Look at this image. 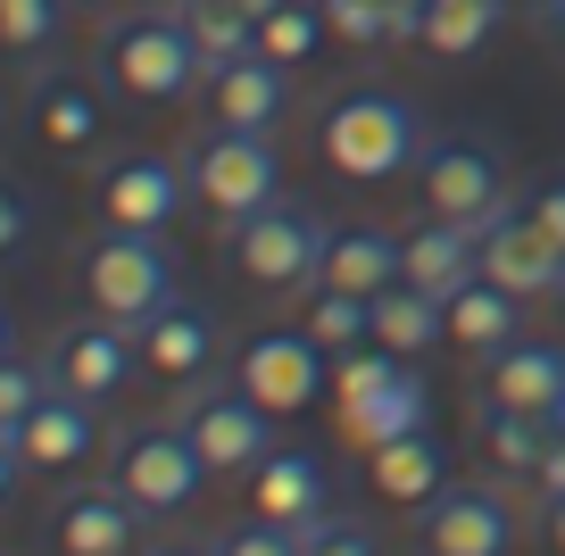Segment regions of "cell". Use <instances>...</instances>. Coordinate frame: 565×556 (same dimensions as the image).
<instances>
[{
	"instance_id": "cell-1",
	"label": "cell",
	"mask_w": 565,
	"mask_h": 556,
	"mask_svg": "<svg viewBox=\"0 0 565 556\" xmlns=\"http://www.w3.org/2000/svg\"><path fill=\"white\" fill-rule=\"evenodd\" d=\"M424 141H433V133H424L416 100L391 92V84H350L317 117V158L341 174V183H391V174H416Z\"/></svg>"
},
{
	"instance_id": "cell-2",
	"label": "cell",
	"mask_w": 565,
	"mask_h": 556,
	"mask_svg": "<svg viewBox=\"0 0 565 556\" xmlns=\"http://www.w3.org/2000/svg\"><path fill=\"white\" fill-rule=\"evenodd\" d=\"M200 51H192V25L183 9H117L100 25V84L134 108H167V100H192L200 92Z\"/></svg>"
},
{
	"instance_id": "cell-3",
	"label": "cell",
	"mask_w": 565,
	"mask_h": 556,
	"mask_svg": "<svg viewBox=\"0 0 565 556\" xmlns=\"http://www.w3.org/2000/svg\"><path fill=\"white\" fill-rule=\"evenodd\" d=\"M324 242H333V225H324L308 200H266L242 225H225L233 275H242L249 291H266V299H308L317 291L324 282Z\"/></svg>"
},
{
	"instance_id": "cell-4",
	"label": "cell",
	"mask_w": 565,
	"mask_h": 556,
	"mask_svg": "<svg viewBox=\"0 0 565 556\" xmlns=\"http://www.w3.org/2000/svg\"><path fill=\"white\" fill-rule=\"evenodd\" d=\"M75 275H84V299L100 316H117L125 332H141L159 308H175V299H183V266H175V249H167V233L100 225L84 242V258H75Z\"/></svg>"
},
{
	"instance_id": "cell-5",
	"label": "cell",
	"mask_w": 565,
	"mask_h": 556,
	"mask_svg": "<svg viewBox=\"0 0 565 556\" xmlns=\"http://www.w3.org/2000/svg\"><path fill=\"white\" fill-rule=\"evenodd\" d=\"M183 174H192V200L216 225H242L249 209L282 200V150L275 133H249V125H200L183 141Z\"/></svg>"
},
{
	"instance_id": "cell-6",
	"label": "cell",
	"mask_w": 565,
	"mask_h": 556,
	"mask_svg": "<svg viewBox=\"0 0 565 556\" xmlns=\"http://www.w3.org/2000/svg\"><path fill=\"white\" fill-rule=\"evenodd\" d=\"M175 424L192 432V449L209 457V473H216V482H249V473H258L266 457L282 449V440H275V424H282L275 407H266V399H249L242 383H216V374L183 383Z\"/></svg>"
},
{
	"instance_id": "cell-7",
	"label": "cell",
	"mask_w": 565,
	"mask_h": 556,
	"mask_svg": "<svg viewBox=\"0 0 565 556\" xmlns=\"http://www.w3.org/2000/svg\"><path fill=\"white\" fill-rule=\"evenodd\" d=\"M108 482H117L141 515H183V506L200 499V482H216V473H209V457L192 449V432H183L175 416H159V424H134V432L108 440Z\"/></svg>"
},
{
	"instance_id": "cell-8",
	"label": "cell",
	"mask_w": 565,
	"mask_h": 556,
	"mask_svg": "<svg viewBox=\"0 0 565 556\" xmlns=\"http://www.w3.org/2000/svg\"><path fill=\"white\" fill-rule=\"evenodd\" d=\"M416 200H424L433 216H458V225L482 233L499 209H515L499 141H482V133H441V141H424V158H416Z\"/></svg>"
},
{
	"instance_id": "cell-9",
	"label": "cell",
	"mask_w": 565,
	"mask_h": 556,
	"mask_svg": "<svg viewBox=\"0 0 565 556\" xmlns=\"http://www.w3.org/2000/svg\"><path fill=\"white\" fill-rule=\"evenodd\" d=\"M233 383H242L249 399H266L275 416H300V407H317L324 383H333V349L308 324H266V332H249V341L233 349Z\"/></svg>"
},
{
	"instance_id": "cell-10",
	"label": "cell",
	"mask_w": 565,
	"mask_h": 556,
	"mask_svg": "<svg viewBox=\"0 0 565 556\" xmlns=\"http://www.w3.org/2000/svg\"><path fill=\"white\" fill-rule=\"evenodd\" d=\"M100 449V407L75 399V391H51L18 432H0V499H18L25 473H75Z\"/></svg>"
},
{
	"instance_id": "cell-11",
	"label": "cell",
	"mask_w": 565,
	"mask_h": 556,
	"mask_svg": "<svg viewBox=\"0 0 565 556\" xmlns=\"http://www.w3.org/2000/svg\"><path fill=\"white\" fill-rule=\"evenodd\" d=\"M42 365H51V383H58V391H75V399L108 407L125 383H134L141 341L117 324V316H100V308H92V316H75V324H58V332H51Z\"/></svg>"
},
{
	"instance_id": "cell-12",
	"label": "cell",
	"mask_w": 565,
	"mask_h": 556,
	"mask_svg": "<svg viewBox=\"0 0 565 556\" xmlns=\"http://www.w3.org/2000/svg\"><path fill=\"white\" fill-rule=\"evenodd\" d=\"M416 556H515V506L499 482H449L416 515Z\"/></svg>"
},
{
	"instance_id": "cell-13",
	"label": "cell",
	"mask_w": 565,
	"mask_h": 556,
	"mask_svg": "<svg viewBox=\"0 0 565 556\" xmlns=\"http://www.w3.org/2000/svg\"><path fill=\"white\" fill-rule=\"evenodd\" d=\"M117 92L92 84V75H67V67H42L25 75V125H34V141H51L58 158H100L108 125H117Z\"/></svg>"
},
{
	"instance_id": "cell-14",
	"label": "cell",
	"mask_w": 565,
	"mask_h": 556,
	"mask_svg": "<svg viewBox=\"0 0 565 556\" xmlns=\"http://www.w3.org/2000/svg\"><path fill=\"white\" fill-rule=\"evenodd\" d=\"M183 209H192V174H183V158L134 150V158H108V167H100V225L167 233Z\"/></svg>"
},
{
	"instance_id": "cell-15",
	"label": "cell",
	"mask_w": 565,
	"mask_h": 556,
	"mask_svg": "<svg viewBox=\"0 0 565 556\" xmlns=\"http://www.w3.org/2000/svg\"><path fill=\"white\" fill-rule=\"evenodd\" d=\"M482 275L508 282L515 299H565V242L532 216V200H515L482 225Z\"/></svg>"
},
{
	"instance_id": "cell-16",
	"label": "cell",
	"mask_w": 565,
	"mask_h": 556,
	"mask_svg": "<svg viewBox=\"0 0 565 556\" xmlns=\"http://www.w3.org/2000/svg\"><path fill=\"white\" fill-rule=\"evenodd\" d=\"M51 548L58 556H141V506L117 482H75L51 506Z\"/></svg>"
},
{
	"instance_id": "cell-17",
	"label": "cell",
	"mask_w": 565,
	"mask_h": 556,
	"mask_svg": "<svg viewBox=\"0 0 565 556\" xmlns=\"http://www.w3.org/2000/svg\"><path fill=\"white\" fill-rule=\"evenodd\" d=\"M200 117L209 125H249V133H275L291 117V67H275L266 51L233 58V67L200 75Z\"/></svg>"
},
{
	"instance_id": "cell-18",
	"label": "cell",
	"mask_w": 565,
	"mask_h": 556,
	"mask_svg": "<svg viewBox=\"0 0 565 556\" xmlns=\"http://www.w3.org/2000/svg\"><path fill=\"white\" fill-rule=\"evenodd\" d=\"M134 341H141V374H159V383H200V374H216L225 324H216L200 299H175V308H159Z\"/></svg>"
},
{
	"instance_id": "cell-19",
	"label": "cell",
	"mask_w": 565,
	"mask_h": 556,
	"mask_svg": "<svg viewBox=\"0 0 565 556\" xmlns=\"http://www.w3.org/2000/svg\"><path fill=\"white\" fill-rule=\"evenodd\" d=\"M399 275L424 282L433 299H458L466 282L482 275V233L458 225V216H433V209H424L416 225L399 233Z\"/></svg>"
},
{
	"instance_id": "cell-20",
	"label": "cell",
	"mask_w": 565,
	"mask_h": 556,
	"mask_svg": "<svg viewBox=\"0 0 565 556\" xmlns=\"http://www.w3.org/2000/svg\"><path fill=\"white\" fill-rule=\"evenodd\" d=\"M366 490L383 506H399V515H424V506L449 490V440L424 424V432H407V440H383V449L366 457Z\"/></svg>"
},
{
	"instance_id": "cell-21",
	"label": "cell",
	"mask_w": 565,
	"mask_h": 556,
	"mask_svg": "<svg viewBox=\"0 0 565 556\" xmlns=\"http://www.w3.org/2000/svg\"><path fill=\"white\" fill-rule=\"evenodd\" d=\"M249 515H266V523H291V532H308L317 515H333V473H324V457L317 449H275L258 473H249Z\"/></svg>"
},
{
	"instance_id": "cell-22",
	"label": "cell",
	"mask_w": 565,
	"mask_h": 556,
	"mask_svg": "<svg viewBox=\"0 0 565 556\" xmlns=\"http://www.w3.org/2000/svg\"><path fill=\"white\" fill-rule=\"evenodd\" d=\"M424 424H433V383H424V374H416V357H407L399 374H391V383L374 391V399L341 407V416H333V432L350 440L358 457H374L383 440H407V432H424Z\"/></svg>"
},
{
	"instance_id": "cell-23",
	"label": "cell",
	"mask_w": 565,
	"mask_h": 556,
	"mask_svg": "<svg viewBox=\"0 0 565 556\" xmlns=\"http://www.w3.org/2000/svg\"><path fill=\"white\" fill-rule=\"evenodd\" d=\"M482 399L499 407H524V416H548L565 399V349L557 341H508L499 357H482Z\"/></svg>"
},
{
	"instance_id": "cell-24",
	"label": "cell",
	"mask_w": 565,
	"mask_h": 556,
	"mask_svg": "<svg viewBox=\"0 0 565 556\" xmlns=\"http://www.w3.org/2000/svg\"><path fill=\"white\" fill-rule=\"evenodd\" d=\"M524 308L532 299H515L508 282H491V275H475L458 299H449V341L466 349V357H499L508 341H524Z\"/></svg>"
},
{
	"instance_id": "cell-25",
	"label": "cell",
	"mask_w": 565,
	"mask_h": 556,
	"mask_svg": "<svg viewBox=\"0 0 565 556\" xmlns=\"http://www.w3.org/2000/svg\"><path fill=\"white\" fill-rule=\"evenodd\" d=\"M374 341L399 349V357H424V349L449 341V299H433L424 282H391V291H374Z\"/></svg>"
},
{
	"instance_id": "cell-26",
	"label": "cell",
	"mask_w": 565,
	"mask_h": 556,
	"mask_svg": "<svg viewBox=\"0 0 565 556\" xmlns=\"http://www.w3.org/2000/svg\"><path fill=\"white\" fill-rule=\"evenodd\" d=\"M324 282H341V291H391L399 282V233L383 225H333V242H324Z\"/></svg>"
},
{
	"instance_id": "cell-27",
	"label": "cell",
	"mask_w": 565,
	"mask_h": 556,
	"mask_svg": "<svg viewBox=\"0 0 565 556\" xmlns=\"http://www.w3.org/2000/svg\"><path fill=\"white\" fill-rule=\"evenodd\" d=\"M475 449L491 457L508 482H532V473H541V457H548V416H524V407L482 399V407H475Z\"/></svg>"
},
{
	"instance_id": "cell-28",
	"label": "cell",
	"mask_w": 565,
	"mask_h": 556,
	"mask_svg": "<svg viewBox=\"0 0 565 556\" xmlns=\"http://www.w3.org/2000/svg\"><path fill=\"white\" fill-rule=\"evenodd\" d=\"M508 18H515L508 0H433V9H424V51L433 58H475V51H491V34Z\"/></svg>"
},
{
	"instance_id": "cell-29",
	"label": "cell",
	"mask_w": 565,
	"mask_h": 556,
	"mask_svg": "<svg viewBox=\"0 0 565 556\" xmlns=\"http://www.w3.org/2000/svg\"><path fill=\"white\" fill-rule=\"evenodd\" d=\"M183 25H192V51H200V67H209V75L258 51V18H249L242 0H192Z\"/></svg>"
},
{
	"instance_id": "cell-30",
	"label": "cell",
	"mask_w": 565,
	"mask_h": 556,
	"mask_svg": "<svg viewBox=\"0 0 565 556\" xmlns=\"http://www.w3.org/2000/svg\"><path fill=\"white\" fill-rule=\"evenodd\" d=\"M300 324L341 357V349H366V341H374V299H366V291H341V282H317V291H308V308H300Z\"/></svg>"
},
{
	"instance_id": "cell-31",
	"label": "cell",
	"mask_w": 565,
	"mask_h": 556,
	"mask_svg": "<svg viewBox=\"0 0 565 556\" xmlns=\"http://www.w3.org/2000/svg\"><path fill=\"white\" fill-rule=\"evenodd\" d=\"M324 42H333V25H324V0H282L275 18L258 25V51L275 58V67H291V75H300L308 58L324 51Z\"/></svg>"
},
{
	"instance_id": "cell-32",
	"label": "cell",
	"mask_w": 565,
	"mask_h": 556,
	"mask_svg": "<svg viewBox=\"0 0 565 556\" xmlns=\"http://www.w3.org/2000/svg\"><path fill=\"white\" fill-rule=\"evenodd\" d=\"M324 25H333L341 51H383L391 42V0H324Z\"/></svg>"
},
{
	"instance_id": "cell-33",
	"label": "cell",
	"mask_w": 565,
	"mask_h": 556,
	"mask_svg": "<svg viewBox=\"0 0 565 556\" xmlns=\"http://www.w3.org/2000/svg\"><path fill=\"white\" fill-rule=\"evenodd\" d=\"M58 18H67V0H0V42L18 58H34L58 34Z\"/></svg>"
},
{
	"instance_id": "cell-34",
	"label": "cell",
	"mask_w": 565,
	"mask_h": 556,
	"mask_svg": "<svg viewBox=\"0 0 565 556\" xmlns=\"http://www.w3.org/2000/svg\"><path fill=\"white\" fill-rule=\"evenodd\" d=\"M216 548H225V556H308V532L249 515V523H233V532H216Z\"/></svg>"
},
{
	"instance_id": "cell-35",
	"label": "cell",
	"mask_w": 565,
	"mask_h": 556,
	"mask_svg": "<svg viewBox=\"0 0 565 556\" xmlns=\"http://www.w3.org/2000/svg\"><path fill=\"white\" fill-rule=\"evenodd\" d=\"M308 556H383V539H374L358 515H317L308 523Z\"/></svg>"
},
{
	"instance_id": "cell-36",
	"label": "cell",
	"mask_w": 565,
	"mask_h": 556,
	"mask_svg": "<svg viewBox=\"0 0 565 556\" xmlns=\"http://www.w3.org/2000/svg\"><path fill=\"white\" fill-rule=\"evenodd\" d=\"M25 242H34V200L9 183V192H0V249H9V258H25Z\"/></svg>"
},
{
	"instance_id": "cell-37",
	"label": "cell",
	"mask_w": 565,
	"mask_h": 556,
	"mask_svg": "<svg viewBox=\"0 0 565 556\" xmlns=\"http://www.w3.org/2000/svg\"><path fill=\"white\" fill-rule=\"evenodd\" d=\"M532 216H541L548 233L565 242V174H548V183H532Z\"/></svg>"
},
{
	"instance_id": "cell-38",
	"label": "cell",
	"mask_w": 565,
	"mask_h": 556,
	"mask_svg": "<svg viewBox=\"0 0 565 556\" xmlns=\"http://www.w3.org/2000/svg\"><path fill=\"white\" fill-rule=\"evenodd\" d=\"M532 499H565V440H548L541 473H532Z\"/></svg>"
},
{
	"instance_id": "cell-39",
	"label": "cell",
	"mask_w": 565,
	"mask_h": 556,
	"mask_svg": "<svg viewBox=\"0 0 565 556\" xmlns=\"http://www.w3.org/2000/svg\"><path fill=\"white\" fill-rule=\"evenodd\" d=\"M141 556H225L216 539H141Z\"/></svg>"
},
{
	"instance_id": "cell-40",
	"label": "cell",
	"mask_w": 565,
	"mask_h": 556,
	"mask_svg": "<svg viewBox=\"0 0 565 556\" xmlns=\"http://www.w3.org/2000/svg\"><path fill=\"white\" fill-rule=\"evenodd\" d=\"M541 532H548V548L565 556V499H541Z\"/></svg>"
},
{
	"instance_id": "cell-41",
	"label": "cell",
	"mask_w": 565,
	"mask_h": 556,
	"mask_svg": "<svg viewBox=\"0 0 565 556\" xmlns=\"http://www.w3.org/2000/svg\"><path fill=\"white\" fill-rule=\"evenodd\" d=\"M508 9H515V18H532V25H548V18H557V0H508Z\"/></svg>"
},
{
	"instance_id": "cell-42",
	"label": "cell",
	"mask_w": 565,
	"mask_h": 556,
	"mask_svg": "<svg viewBox=\"0 0 565 556\" xmlns=\"http://www.w3.org/2000/svg\"><path fill=\"white\" fill-rule=\"evenodd\" d=\"M541 34H548V51H557V58H565V0H557V18H548V25H541Z\"/></svg>"
},
{
	"instance_id": "cell-43",
	"label": "cell",
	"mask_w": 565,
	"mask_h": 556,
	"mask_svg": "<svg viewBox=\"0 0 565 556\" xmlns=\"http://www.w3.org/2000/svg\"><path fill=\"white\" fill-rule=\"evenodd\" d=\"M242 9H249V18H258V25H266V18H275V9H282V0H242Z\"/></svg>"
},
{
	"instance_id": "cell-44",
	"label": "cell",
	"mask_w": 565,
	"mask_h": 556,
	"mask_svg": "<svg viewBox=\"0 0 565 556\" xmlns=\"http://www.w3.org/2000/svg\"><path fill=\"white\" fill-rule=\"evenodd\" d=\"M548 440H565V399H557V407H548Z\"/></svg>"
},
{
	"instance_id": "cell-45",
	"label": "cell",
	"mask_w": 565,
	"mask_h": 556,
	"mask_svg": "<svg viewBox=\"0 0 565 556\" xmlns=\"http://www.w3.org/2000/svg\"><path fill=\"white\" fill-rule=\"evenodd\" d=\"M167 9H192V0H167Z\"/></svg>"
},
{
	"instance_id": "cell-46",
	"label": "cell",
	"mask_w": 565,
	"mask_h": 556,
	"mask_svg": "<svg viewBox=\"0 0 565 556\" xmlns=\"http://www.w3.org/2000/svg\"><path fill=\"white\" fill-rule=\"evenodd\" d=\"M67 9H92V0H67Z\"/></svg>"
}]
</instances>
